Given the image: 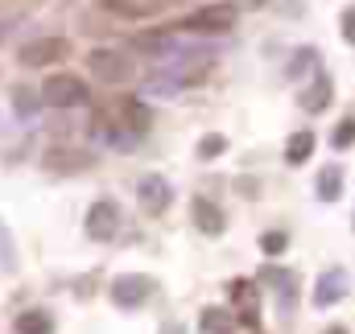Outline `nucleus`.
I'll return each instance as SVG.
<instances>
[{
	"label": "nucleus",
	"mask_w": 355,
	"mask_h": 334,
	"mask_svg": "<svg viewBox=\"0 0 355 334\" xmlns=\"http://www.w3.org/2000/svg\"><path fill=\"white\" fill-rule=\"evenodd\" d=\"M310 153H314V132H306V128H302V132H293V137H289V145H285V161H289V166H306V161H310Z\"/></svg>",
	"instance_id": "15"
},
{
	"label": "nucleus",
	"mask_w": 355,
	"mask_h": 334,
	"mask_svg": "<svg viewBox=\"0 0 355 334\" xmlns=\"http://www.w3.org/2000/svg\"><path fill=\"white\" fill-rule=\"evenodd\" d=\"M87 166H91V157L79 153V149H50L46 153V169H54V173H79Z\"/></svg>",
	"instance_id": "13"
},
{
	"label": "nucleus",
	"mask_w": 355,
	"mask_h": 334,
	"mask_svg": "<svg viewBox=\"0 0 355 334\" xmlns=\"http://www.w3.org/2000/svg\"><path fill=\"white\" fill-rule=\"evenodd\" d=\"M327 334H347V331H343V326H331V331H327Z\"/></svg>",
	"instance_id": "25"
},
{
	"label": "nucleus",
	"mask_w": 355,
	"mask_h": 334,
	"mask_svg": "<svg viewBox=\"0 0 355 334\" xmlns=\"http://www.w3.org/2000/svg\"><path fill=\"white\" fill-rule=\"evenodd\" d=\"M232 301L244 310V326H257V293L248 281H232Z\"/></svg>",
	"instance_id": "17"
},
{
	"label": "nucleus",
	"mask_w": 355,
	"mask_h": 334,
	"mask_svg": "<svg viewBox=\"0 0 355 334\" xmlns=\"http://www.w3.org/2000/svg\"><path fill=\"white\" fill-rule=\"evenodd\" d=\"M116 231H120V206L112 198L91 202V211H87V236L91 240H112Z\"/></svg>",
	"instance_id": "7"
},
{
	"label": "nucleus",
	"mask_w": 355,
	"mask_h": 334,
	"mask_svg": "<svg viewBox=\"0 0 355 334\" xmlns=\"http://www.w3.org/2000/svg\"><path fill=\"white\" fill-rule=\"evenodd\" d=\"M257 4H261V0H257Z\"/></svg>",
	"instance_id": "26"
},
{
	"label": "nucleus",
	"mask_w": 355,
	"mask_h": 334,
	"mask_svg": "<svg viewBox=\"0 0 355 334\" xmlns=\"http://www.w3.org/2000/svg\"><path fill=\"white\" fill-rule=\"evenodd\" d=\"M198 326H202V334H232L236 318H232V310H223V306H207Z\"/></svg>",
	"instance_id": "16"
},
{
	"label": "nucleus",
	"mask_w": 355,
	"mask_h": 334,
	"mask_svg": "<svg viewBox=\"0 0 355 334\" xmlns=\"http://www.w3.org/2000/svg\"><path fill=\"white\" fill-rule=\"evenodd\" d=\"M327 103H331V79H327V75H314V83L297 95V107L314 116V112H322Z\"/></svg>",
	"instance_id": "12"
},
{
	"label": "nucleus",
	"mask_w": 355,
	"mask_h": 334,
	"mask_svg": "<svg viewBox=\"0 0 355 334\" xmlns=\"http://www.w3.org/2000/svg\"><path fill=\"white\" fill-rule=\"evenodd\" d=\"M223 153H227V137L207 132V137L198 141V157H202V161H215V157H223Z\"/></svg>",
	"instance_id": "21"
},
{
	"label": "nucleus",
	"mask_w": 355,
	"mask_h": 334,
	"mask_svg": "<svg viewBox=\"0 0 355 334\" xmlns=\"http://www.w3.org/2000/svg\"><path fill=\"white\" fill-rule=\"evenodd\" d=\"M339 29H343V42H347V46H355V4H352V8H343Z\"/></svg>",
	"instance_id": "24"
},
{
	"label": "nucleus",
	"mask_w": 355,
	"mask_h": 334,
	"mask_svg": "<svg viewBox=\"0 0 355 334\" xmlns=\"http://www.w3.org/2000/svg\"><path fill=\"white\" fill-rule=\"evenodd\" d=\"M285 244H289V240H285V231H268L265 240H261L265 256H281V252H285Z\"/></svg>",
	"instance_id": "23"
},
{
	"label": "nucleus",
	"mask_w": 355,
	"mask_h": 334,
	"mask_svg": "<svg viewBox=\"0 0 355 334\" xmlns=\"http://www.w3.org/2000/svg\"><path fill=\"white\" fill-rule=\"evenodd\" d=\"M112 301L120 306V310H137V306H145L149 301V293H153V281L145 276V272H124V276H116L112 281Z\"/></svg>",
	"instance_id": "4"
},
{
	"label": "nucleus",
	"mask_w": 355,
	"mask_h": 334,
	"mask_svg": "<svg viewBox=\"0 0 355 334\" xmlns=\"http://www.w3.org/2000/svg\"><path fill=\"white\" fill-rule=\"evenodd\" d=\"M331 145H335V149H352V145H355V116H343V120H339V128H335Z\"/></svg>",
	"instance_id": "22"
},
{
	"label": "nucleus",
	"mask_w": 355,
	"mask_h": 334,
	"mask_svg": "<svg viewBox=\"0 0 355 334\" xmlns=\"http://www.w3.org/2000/svg\"><path fill=\"white\" fill-rule=\"evenodd\" d=\"M339 194H343V169L327 166L322 173H318V198H322V202H335Z\"/></svg>",
	"instance_id": "18"
},
{
	"label": "nucleus",
	"mask_w": 355,
	"mask_h": 334,
	"mask_svg": "<svg viewBox=\"0 0 355 334\" xmlns=\"http://www.w3.org/2000/svg\"><path fill=\"white\" fill-rule=\"evenodd\" d=\"M236 17H240V8H236L232 0H215V4H202V8H194V12H190V17L182 21V29L215 37V33H232Z\"/></svg>",
	"instance_id": "1"
},
{
	"label": "nucleus",
	"mask_w": 355,
	"mask_h": 334,
	"mask_svg": "<svg viewBox=\"0 0 355 334\" xmlns=\"http://www.w3.org/2000/svg\"><path fill=\"white\" fill-rule=\"evenodd\" d=\"M120 120H124V128H132V137H141V132L153 124V116H149V107H145L141 99H124V103H120Z\"/></svg>",
	"instance_id": "14"
},
{
	"label": "nucleus",
	"mask_w": 355,
	"mask_h": 334,
	"mask_svg": "<svg viewBox=\"0 0 355 334\" xmlns=\"http://www.w3.org/2000/svg\"><path fill=\"white\" fill-rule=\"evenodd\" d=\"M190 219H194V227H198L202 236H219V231H223V211H219L211 198H194V202H190Z\"/></svg>",
	"instance_id": "11"
},
{
	"label": "nucleus",
	"mask_w": 355,
	"mask_h": 334,
	"mask_svg": "<svg viewBox=\"0 0 355 334\" xmlns=\"http://www.w3.org/2000/svg\"><path fill=\"white\" fill-rule=\"evenodd\" d=\"M170 0H99V12L120 17V21H141V17H157Z\"/></svg>",
	"instance_id": "9"
},
{
	"label": "nucleus",
	"mask_w": 355,
	"mask_h": 334,
	"mask_svg": "<svg viewBox=\"0 0 355 334\" xmlns=\"http://www.w3.org/2000/svg\"><path fill=\"white\" fill-rule=\"evenodd\" d=\"M347 268H327L322 276H318V285H314V306L318 310H327V306H339L343 297H347Z\"/></svg>",
	"instance_id": "8"
},
{
	"label": "nucleus",
	"mask_w": 355,
	"mask_h": 334,
	"mask_svg": "<svg viewBox=\"0 0 355 334\" xmlns=\"http://www.w3.org/2000/svg\"><path fill=\"white\" fill-rule=\"evenodd\" d=\"M137 202H141L145 215H162V211H170L174 190H170V182H166L162 173H145V177L137 182Z\"/></svg>",
	"instance_id": "5"
},
{
	"label": "nucleus",
	"mask_w": 355,
	"mask_h": 334,
	"mask_svg": "<svg viewBox=\"0 0 355 334\" xmlns=\"http://www.w3.org/2000/svg\"><path fill=\"white\" fill-rule=\"evenodd\" d=\"M132 50L137 54H149V58H174V33L170 29H149V33H137L132 37Z\"/></svg>",
	"instance_id": "10"
},
{
	"label": "nucleus",
	"mask_w": 355,
	"mask_h": 334,
	"mask_svg": "<svg viewBox=\"0 0 355 334\" xmlns=\"http://www.w3.org/2000/svg\"><path fill=\"white\" fill-rule=\"evenodd\" d=\"M67 54H71L67 37H37V42L21 46V62L25 67H50V62H62Z\"/></svg>",
	"instance_id": "6"
},
{
	"label": "nucleus",
	"mask_w": 355,
	"mask_h": 334,
	"mask_svg": "<svg viewBox=\"0 0 355 334\" xmlns=\"http://www.w3.org/2000/svg\"><path fill=\"white\" fill-rule=\"evenodd\" d=\"M50 331H54V322H50L46 310H25L17 318V334H50Z\"/></svg>",
	"instance_id": "19"
},
{
	"label": "nucleus",
	"mask_w": 355,
	"mask_h": 334,
	"mask_svg": "<svg viewBox=\"0 0 355 334\" xmlns=\"http://www.w3.org/2000/svg\"><path fill=\"white\" fill-rule=\"evenodd\" d=\"M12 107H17V116H33V112L42 107V91H33V87H12Z\"/></svg>",
	"instance_id": "20"
},
{
	"label": "nucleus",
	"mask_w": 355,
	"mask_h": 334,
	"mask_svg": "<svg viewBox=\"0 0 355 334\" xmlns=\"http://www.w3.org/2000/svg\"><path fill=\"white\" fill-rule=\"evenodd\" d=\"M42 103L46 107H83V103H91V91L79 75H50L42 87Z\"/></svg>",
	"instance_id": "2"
},
{
	"label": "nucleus",
	"mask_w": 355,
	"mask_h": 334,
	"mask_svg": "<svg viewBox=\"0 0 355 334\" xmlns=\"http://www.w3.org/2000/svg\"><path fill=\"white\" fill-rule=\"evenodd\" d=\"M87 71L99 79V83L116 87V83H128L132 79V58L128 54H120V50H91L87 54Z\"/></svg>",
	"instance_id": "3"
}]
</instances>
